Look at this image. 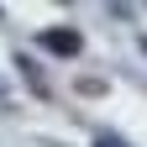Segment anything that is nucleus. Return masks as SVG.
<instances>
[{
    "mask_svg": "<svg viewBox=\"0 0 147 147\" xmlns=\"http://www.w3.org/2000/svg\"><path fill=\"white\" fill-rule=\"evenodd\" d=\"M37 42H42L47 53H79V47H84V42H79V32H63V26H47Z\"/></svg>",
    "mask_w": 147,
    "mask_h": 147,
    "instance_id": "obj_1",
    "label": "nucleus"
},
{
    "mask_svg": "<svg viewBox=\"0 0 147 147\" xmlns=\"http://www.w3.org/2000/svg\"><path fill=\"white\" fill-rule=\"evenodd\" d=\"M95 147H110V142H95Z\"/></svg>",
    "mask_w": 147,
    "mask_h": 147,
    "instance_id": "obj_2",
    "label": "nucleus"
}]
</instances>
